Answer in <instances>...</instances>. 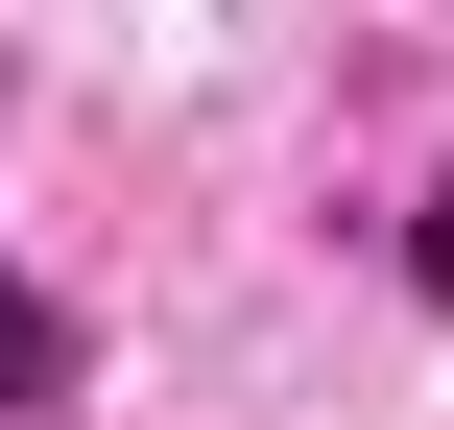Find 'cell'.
<instances>
[{
    "mask_svg": "<svg viewBox=\"0 0 454 430\" xmlns=\"http://www.w3.org/2000/svg\"><path fill=\"white\" fill-rule=\"evenodd\" d=\"M72 383H96V335H72V311H48L24 263H0V430H48V407H72Z\"/></svg>",
    "mask_w": 454,
    "mask_h": 430,
    "instance_id": "6da1fadb",
    "label": "cell"
},
{
    "mask_svg": "<svg viewBox=\"0 0 454 430\" xmlns=\"http://www.w3.org/2000/svg\"><path fill=\"white\" fill-rule=\"evenodd\" d=\"M407 287H431V311H454V168H431V215H407Z\"/></svg>",
    "mask_w": 454,
    "mask_h": 430,
    "instance_id": "7a4b0ae2",
    "label": "cell"
}]
</instances>
